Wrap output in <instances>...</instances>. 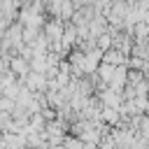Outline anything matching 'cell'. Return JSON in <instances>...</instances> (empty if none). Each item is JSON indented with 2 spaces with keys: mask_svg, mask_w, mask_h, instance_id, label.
<instances>
[{
  "mask_svg": "<svg viewBox=\"0 0 149 149\" xmlns=\"http://www.w3.org/2000/svg\"><path fill=\"white\" fill-rule=\"evenodd\" d=\"M9 68H12V72H16L21 79L33 70V65H30V58H26V56H14V58H9Z\"/></svg>",
  "mask_w": 149,
  "mask_h": 149,
  "instance_id": "1",
  "label": "cell"
}]
</instances>
